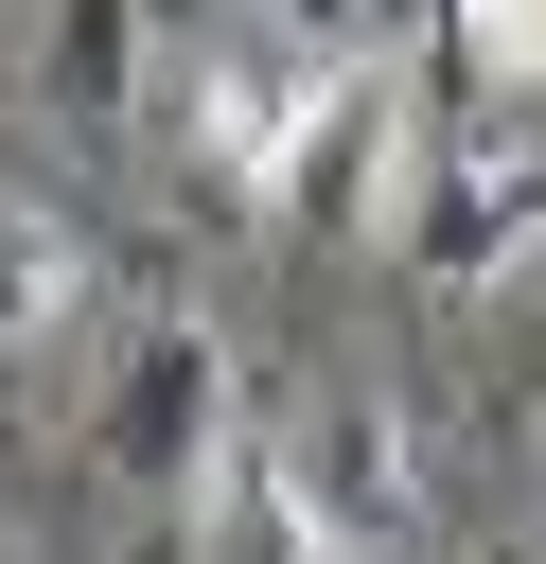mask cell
<instances>
[{
    "label": "cell",
    "mask_w": 546,
    "mask_h": 564,
    "mask_svg": "<svg viewBox=\"0 0 546 564\" xmlns=\"http://www.w3.org/2000/svg\"><path fill=\"white\" fill-rule=\"evenodd\" d=\"M282 476H299V511H317L352 564H387V546L423 529V458H405V423H387L370 388H317V405L282 423Z\"/></svg>",
    "instance_id": "277c9868"
},
{
    "label": "cell",
    "mask_w": 546,
    "mask_h": 564,
    "mask_svg": "<svg viewBox=\"0 0 546 564\" xmlns=\"http://www.w3.org/2000/svg\"><path fill=\"white\" fill-rule=\"evenodd\" d=\"M528 212H546V141H511V123H423L387 229H405L423 282H493V264L528 247Z\"/></svg>",
    "instance_id": "3957f363"
},
{
    "label": "cell",
    "mask_w": 546,
    "mask_h": 564,
    "mask_svg": "<svg viewBox=\"0 0 546 564\" xmlns=\"http://www.w3.org/2000/svg\"><path fill=\"white\" fill-rule=\"evenodd\" d=\"M70 300H88V247H70L53 212H18V194H0V352H18V335H53Z\"/></svg>",
    "instance_id": "52a82bcc"
},
{
    "label": "cell",
    "mask_w": 546,
    "mask_h": 564,
    "mask_svg": "<svg viewBox=\"0 0 546 564\" xmlns=\"http://www.w3.org/2000/svg\"><path fill=\"white\" fill-rule=\"evenodd\" d=\"M458 53L528 106V88H546V0H458Z\"/></svg>",
    "instance_id": "ba28073f"
},
{
    "label": "cell",
    "mask_w": 546,
    "mask_h": 564,
    "mask_svg": "<svg viewBox=\"0 0 546 564\" xmlns=\"http://www.w3.org/2000/svg\"><path fill=\"white\" fill-rule=\"evenodd\" d=\"M194 529H211V564H352V546L299 511L282 441H229V458H211V494H194Z\"/></svg>",
    "instance_id": "8992f818"
},
{
    "label": "cell",
    "mask_w": 546,
    "mask_h": 564,
    "mask_svg": "<svg viewBox=\"0 0 546 564\" xmlns=\"http://www.w3.org/2000/svg\"><path fill=\"white\" fill-rule=\"evenodd\" d=\"M229 441H247V370H229V335H211L194 300H141V317H123V370H106V405H88L106 494H211Z\"/></svg>",
    "instance_id": "6da1fadb"
},
{
    "label": "cell",
    "mask_w": 546,
    "mask_h": 564,
    "mask_svg": "<svg viewBox=\"0 0 546 564\" xmlns=\"http://www.w3.org/2000/svg\"><path fill=\"white\" fill-rule=\"evenodd\" d=\"M352 88V53H282V35H229L194 88H176V141H194V176L211 194H247V212H282V176H299V141H317V106Z\"/></svg>",
    "instance_id": "7a4b0ae2"
},
{
    "label": "cell",
    "mask_w": 546,
    "mask_h": 564,
    "mask_svg": "<svg viewBox=\"0 0 546 564\" xmlns=\"http://www.w3.org/2000/svg\"><path fill=\"white\" fill-rule=\"evenodd\" d=\"M35 88H53V123H123L141 106V0H35Z\"/></svg>",
    "instance_id": "5b68a950"
}]
</instances>
